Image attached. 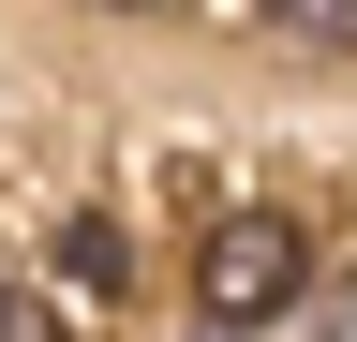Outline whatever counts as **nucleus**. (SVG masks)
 <instances>
[{"instance_id": "f257e3e1", "label": "nucleus", "mask_w": 357, "mask_h": 342, "mask_svg": "<svg viewBox=\"0 0 357 342\" xmlns=\"http://www.w3.org/2000/svg\"><path fill=\"white\" fill-rule=\"evenodd\" d=\"M298 283H312V238L283 224V208H223L208 253H194V313H208L223 342L268 327V313H298Z\"/></svg>"}, {"instance_id": "7ed1b4c3", "label": "nucleus", "mask_w": 357, "mask_h": 342, "mask_svg": "<svg viewBox=\"0 0 357 342\" xmlns=\"http://www.w3.org/2000/svg\"><path fill=\"white\" fill-rule=\"evenodd\" d=\"M0 342H45V313H30V297H15V283H0Z\"/></svg>"}, {"instance_id": "f03ea898", "label": "nucleus", "mask_w": 357, "mask_h": 342, "mask_svg": "<svg viewBox=\"0 0 357 342\" xmlns=\"http://www.w3.org/2000/svg\"><path fill=\"white\" fill-rule=\"evenodd\" d=\"M283 30H328V45H357V0H268Z\"/></svg>"}]
</instances>
